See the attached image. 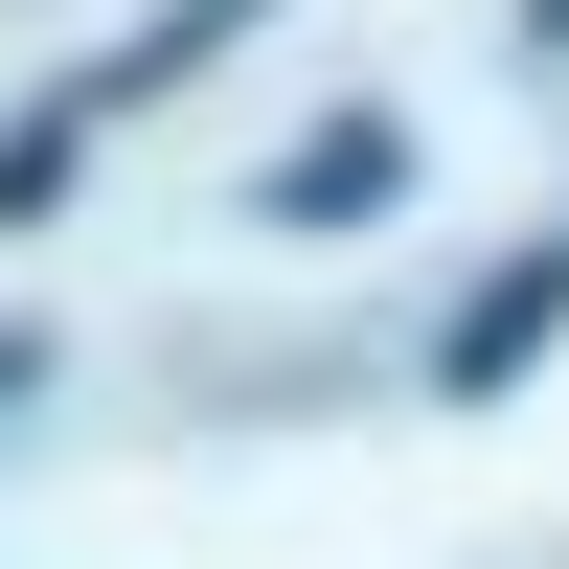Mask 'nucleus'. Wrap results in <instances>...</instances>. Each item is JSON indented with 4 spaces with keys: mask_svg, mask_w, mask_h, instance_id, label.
Instances as JSON below:
<instances>
[{
    "mask_svg": "<svg viewBox=\"0 0 569 569\" xmlns=\"http://www.w3.org/2000/svg\"><path fill=\"white\" fill-rule=\"evenodd\" d=\"M547 319H569V228H547V251H501L479 297H456V342H433V388H525V365H547Z\"/></svg>",
    "mask_w": 569,
    "mask_h": 569,
    "instance_id": "obj_1",
    "label": "nucleus"
},
{
    "mask_svg": "<svg viewBox=\"0 0 569 569\" xmlns=\"http://www.w3.org/2000/svg\"><path fill=\"white\" fill-rule=\"evenodd\" d=\"M388 182H410V114H319L297 160H273V228H365Z\"/></svg>",
    "mask_w": 569,
    "mask_h": 569,
    "instance_id": "obj_2",
    "label": "nucleus"
},
{
    "mask_svg": "<svg viewBox=\"0 0 569 569\" xmlns=\"http://www.w3.org/2000/svg\"><path fill=\"white\" fill-rule=\"evenodd\" d=\"M91 137H114V114H91V69H69V91H46V114H0V228H23V206H46V182H69V160H91Z\"/></svg>",
    "mask_w": 569,
    "mask_h": 569,
    "instance_id": "obj_3",
    "label": "nucleus"
},
{
    "mask_svg": "<svg viewBox=\"0 0 569 569\" xmlns=\"http://www.w3.org/2000/svg\"><path fill=\"white\" fill-rule=\"evenodd\" d=\"M23 388H46V342H23V319H0V410H23Z\"/></svg>",
    "mask_w": 569,
    "mask_h": 569,
    "instance_id": "obj_4",
    "label": "nucleus"
}]
</instances>
